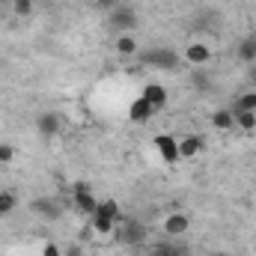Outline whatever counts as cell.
Listing matches in <instances>:
<instances>
[{"label": "cell", "mask_w": 256, "mask_h": 256, "mask_svg": "<svg viewBox=\"0 0 256 256\" xmlns=\"http://www.w3.org/2000/svg\"><path fill=\"white\" fill-rule=\"evenodd\" d=\"M90 220H92V230H96L98 236L114 232V230H116V224L122 220L120 202H116V200H98V208H96V214H92Z\"/></svg>", "instance_id": "6da1fadb"}, {"label": "cell", "mask_w": 256, "mask_h": 256, "mask_svg": "<svg viewBox=\"0 0 256 256\" xmlns=\"http://www.w3.org/2000/svg\"><path fill=\"white\" fill-rule=\"evenodd\" d=\"M96 6H102V9H114L116 6V0H92Z\"/></svg>", "instance_id": "d4e9b609"}, {"label": "cell", "mask_w": 256, "mask_h": 256, "mask_svg": "<svg viewBox=\"0 0 256 256\" xmlns=\"http://www.w3.org/2000/svg\"><path fill=\"white\" fill-rule=\"evenodd\" d=\"M12 158H15V149L6 146V143H0V164H9Z\"/></svg>", "instance_id": "cb8c5ba5"}, {"label": "cell", "mask_w": 256, "mask_h": 256, "mask_svg": "<svg viewBox=\"0 0 256 256\" xmlns=\"http://www.w3.org/2000/svg\"><path fill=\"white\" fill-rule=\"evenodd\" d=\"M188 230H191V218H188V214L173 212V214L164 218V232H167L170 238H179V236H185Z\"/></svg>", "instance_id": "30bf717a"}, {"label": "cell", "mask_w": 256, "mask_h": 256, "mask_svg": "<svg viewBox=\"0 0 256 256\" xmlns=\"http://www.w3.org/2000/svg\"><path fill=\"white\" fill-rule=\"evenodd\" d=\"M248 80H250V84L256 86V63H250V66H248Z\"/></svg>", "instance_id": "484cf974"}, {"label": "cell", "mask_w": 256, "mask_h": 256, "mask_svg": "<svg viewBox=\"0 0 256 256\" xmlns=\"http://www.w3.org/2000/svg\"><path fill=\"white\" fill-rule=\"evenodd\" d=\"M108 24L114 33H131L137 27V12L131 6H114L110 15H108Z\"/></svg>", "instance_id": "277c9868"}, {"label": "cell", "mask_w": 256, "mask_h": 256, "mask_svg": "<svg viewBox=\"0 0 256 256\" xmlns=\"http://www.w3.org/2000/svg\"><path fill=\"white\" fill-rule=\"evenodd\" d=\"M212 126L214 128H220V131H230V128H236V110L230 108V110H214L212 114Z\"/></svg>", "instance_id": "2e32d148"}, {"label": "cell", "mask_w": 256, "mask_h": 256, "mask_svg": "<svg viewBox=\"0 0 256 256\" xmlns=\"http://www.w3.org/2000/svg\"><path fill=\"white\" fill-rule=\"evenodd\" d=\"M42 256H63V248L57 242H45L42 244Z\"/></svg>", "instance_id": "7402d4cb"}, {"label": "cell", "mask_w": 256, "mask_h": 256, "mask_svg": "<svg viewBox=\"0 0 256 256\" xmlns=\"http://www.w3.org/2000/svg\"><path fill=\"white\" fill-rule=\"evenodd\" d=\"M242 63H256V33H250V36H244L242 42H238V54H236Z\"/></svg>", "instance_id": "5bb4252c"}, {"label": "cell", "mask_w": 256, "mask_h": 256, "mask_svg": "<svg viewBox=\"0 0 256 256\" xmlns=\"http://www.w3.org/2000/svg\"><path fill=\"white\" fill-rule=\"evenodd\" d=\"M60 128H63V120H60L57 110H45V114L36 116V131H39L42 137H57Z\"/></svg>", "instance_id": "52a82bcc"}, {"label": "cell", "mask_w": 256, "mask_h": 256, "mask_svg": "<svg viewBox=\"0 0 256 256\" xmlns=\"http://www.w3.org/2000/svg\"><path fill=\"white\" fill-rule=\"evenodd\" d=\"M30 212H36L45 220H57L63 214V208H60V202L54 196H36V200H30Z\"/></svg>", "instance_id": "8992f818"}, {"label": "cell", "mask_w": 256, "mask_h": 256, "mask_svg": "<svg viewBox=\"0 0 256 256\" xmlns=\"http://www.w3.org/2000/svg\"><path fill=\"white\" fill-rule=\"evenodd\" d=\"M140 60H143V66H152L158 72H176L182 63V57L173 48H149V51H143Z\"/></svg>", "instance_id": "7a4b0ae2"}, {"label": "cell", "mask_w": 256, "mask_h": 256, "mask_svg": "<svg viewBox=\"0 0 256 256\" xmlns=\"http://www.w3.org/2000/svg\"><path fill=\"white\" fill-rule=\"evenodd\" d=\"M114 48H116V54H120V57H134V54H137V42H134V36H131V33H120Z\"/></svg>", "instance_id": "e0dca14e"}, {"label": "cell", "mask_w": 256, "mask_h": 256, "mask_svg": "<svg viewBox=\"0 0 256 256\" xmlns=\"http://www.w3.org/2000/svg\"><path fill=\"white\" fill-rule=\"evenodd\" d=\"M152 114H155V110H152V104H149L143 96H137V98L128 104V120H131L134 126H143V122H149V120H152Z\"/></svg>", "instance_id": "8fae6325"}, {"label": "cell", "mask_w": 256, "mask_h": 256, "mask_svg": "<svg viewBox=\"0 0 256 256\" xmlns=\"http://www.w3.org/2000/svg\"><path fill=\"white\" fill-rule=\"evenodd\" d=\"M66 256H80V248H78V244H74V248H68V250H66Z\"/></svg>", "instance_id": "4316f807"}, {"label": "cell", "mask_w": 256, "mask_h": 256, "mask_svg": "<svg viewBox=\"0 0 256 256\" xmlns=\"http://www.w3.org/2000/svg\"><path fill=\"white\" fill-rule=\"evenodd\" d=\"M12 9H15V15L27 18V15H33V0H12Z\"/></svg>", "instance_id": "44dd1931"}, {"label": "cell", "mask_w": 256, "mask_h": 256, "mask_svg": "<svg viewBox=\"0 0 256 256\" xmlns=\"http://www.w3.org/2000/svg\"><path fill=\"white\" fill-rule=\"evenodd\" d=\"M182 60H185V63H191L194 68H202V66L212 60V48H208L206 42H191V45L185 48Z\"/></svg>", "instance_id": "9c48e42d"}, {"label": "cell", "mask_w": 256, "mask_h": 256, "mask_svg": "<svg viewBox=\"0 0 256 256\" xmlns=\"http://www.w3.org/2000/svg\"><path fill=\"white\" fill-rule=\"evenodd\" d=\"M152 146H155V152L161 155L164 164H176L179 161V140L173 134H155L152 137Z\"/></svg>", "instance_id": "5b68a950"}, {"label": "cell", "mask_w": 256, "mask_h": 256, "mask_svg": "<svg viewBox=\"0 0 256 256\" xmlns=\"http://www.w3.org/2000/svg\"><path fill=\"white\" fill-rule=\"evenodd\" d=\"M15 202H18V196L12 191H0V218H6V214L15 208Z\"/></svg>", "instance_id": "ffe728a7"}, {"label": "cell", "mask_w": 256, "mask_h": 256, "mask_svg": "<svg viewBox=\"0 0 256 256\" xmlns=\"http://www.w3.org/2000/svg\"><path fill=\"white\" fill-rule=\"evenodd\" d=\"M149 256H188V248H182L176 242H158V244H152Z\"/></svg>", "instance_id": "9a60e30c"}, {"label": "cell", "mask_w": 256, "mask_h": 256, "mask_svg": "<svg viewBox=\"0 0 256 256\" xmlns=\"http://www.w3.org/2000/svg\"><path fill=\"white\" fill-rule=\"evenodd\" d=\"M143 98L152 104V110H161V108H167V90L161 86V84H149L146 90H143Z\"/></svg>", "instance_id": "4fadbf2b"}, {"label": "cell", "mask_w": 256, "mask_h": 256, "mask_svg": "<svg viewBox=\"0 0 256 256\" xmlns=\"http://www.w3.org/2000/svg\"><path fill=\"white\" fill-rule=\"evenodd\" d=\"M202 149H206V140L200 134H188L179 140V158H196Z\"/></svg>", "instance_id": "7c38bea8"}, {"label": "cell", "mask_w": 256, "mask_h": 256, "mask_svg": "<svg viewBox=\"0 0 256 256\" xmlns=\"http://www.w3.org/2000/svg\"><path fill=\"white\" fill-rule=\"evenodd\" d=\"M208 80H212V78H208V74H202V72H196V74L191 78V84L196 86V90H208Z\"/></svg>", "instance_id": "603a6c76"}, {"label": "cell", "mask_w": 256, "mask_h": 256, "mask_svg": "<svg viewBox=\"0 0 256 256\" xmlns=\"http://www.w3.org/2000/svg\"><path fill=\"white\" fill-rule=\"evenodd\" d=\"M236 128L256 131V114L254 110H236Z\"/></svg>", "instance_id": "ac0fdd59"}, {"label": "cell", "mask_w": 256, "mask_h": 256, "mask_svg": "<svg viewBox=\"0 0 256 256\" xmlns=\"http://www.w3.org/2000/svg\"><path fill=\"white\" fill-rule=\"evenodd\" d=\"M74 208H78L80 214H90V218H92L96 208H98V200L92 196V191H90L86 185H80V182L74 185Z\"/></svg>", "instance_id": "ba28073f"}, {"label": "cell", "mask_w": 256, "mask_h": 256, "mask_svg": "<svg viewBox=\"0 0 256 256\" xmlns=\"http://www.w3.org/2000/svg\"><path fill=\"white\" fill-rule=\"evenodd\" d=\"M232 110H254V114H256V90L242 92V96L236 98V108H232Z\"/></svg>", "instance_id": "d6986e66"}, {"label": "cell", "mask_w": 256, "mask_h": 256, "mask_svg": "<svg viewBox=\"0 0 256 256\" xmlns=\"http://www.w3.org/2000/svg\"><path fill=\"white\" fill-rule=\"evenodd\" d=\"M116 238L128 244V248H140L146 238H149V230H146V224H140V220H134V218H122L120 224H116Z\"/></svg>", "instance_id": "3957f363"}]
</instances>
